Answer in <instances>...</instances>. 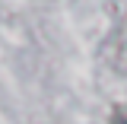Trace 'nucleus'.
<instances>
[{"instance_id": "1", "label": "nucleus", "mask_w": 127, "mask_h": 124, "mask_svg": "<svg viewBox=\"0 0 127 124\" xmlns=\"http://www.w3.org/2000/svg\"><path fill=\"white\" fill-rule=\"evenodd\" d=\"M111 124H127V108H118V111H114Z\"/></svg>"}]
</instances>
